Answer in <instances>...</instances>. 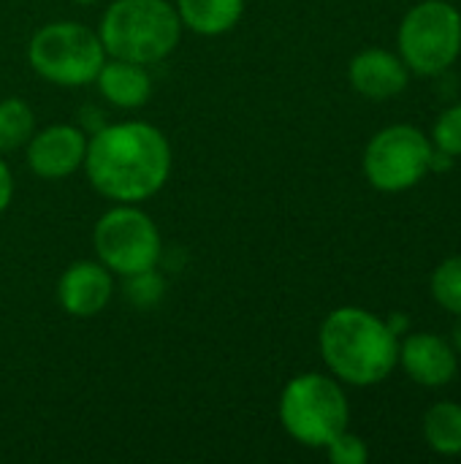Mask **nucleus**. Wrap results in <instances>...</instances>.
<instances>
[{"label":"nucleus","mask_w":461,"mask_h":464,"mask_svg":"<svg viewBox=\"0 0 461 464\" xmlns=\"http://www.w3.org/2000/svg\"><path fill=\"white\" fill-rule=\"evenodd\" d=\"M82 166L101 196L136 204L166 185L171 174V147L155 125H106L87 141Z\"/></svg>","instance_id":"1"},{"label":"nucleus","mask_w":461,"mask_h":464,"mask_svg":"<svg viewBox=\"0 0 461 464\" xmlns=\"http://www.w3.org/2000/svg\"><path fill=\"white\" fill-rule=\"evenodd\" d=\"M326 367L351 386H375L399 364V340L389 324L361 307H340L321 326Z\"/></svg>","instance_id":"2"},{"label":"nucleus","mask_w":461,"mask_h":464,"mask_svg":"<svg viewBox=\"0 0 461 464\" xmlns=\"http://www.w3.org/2000/svg\"><path fill=\"white\" fill-rule=\"evenodd\" d=\"M182 35V19L168 0H117L101 19L106 54L139 65L168 57Z\"/></svg>","instance_id":"3"},{"label":"nucleus","mask_w":461,"mask_h":464,"mask_svg":"<svg viewBox=\"0 0 461 464\" xmlns=\"http://www.w3.org/2000/svg\"><path fill=\"white\" fill-rule=\"evenodd\" d=\"M280 421L285 432L310 449H326L348 430V397L334 378L310 372L293 378L280 397Z\"/></svg>","instance_id":"4"},{"label":"nucleus","mask_w":461,"mask_h":464,"mask_svg":"<svg viewBox=\"0 0 461 464\" xmlns=\"http://www.w3.org/2000/svg\"><path fill=\"white\" fill-rule=\"evenodd\" d=\"M30 65L38 76L62 87L95 82L106 63V49L90 27L79 22H52L30 41Z\"/></svg>","instance_id":"5"},{"label":"nucleus","mask_w":461,"mask_h":464,"mask_svg":"<svg viewBox=\"0 0 461 464\" xmlns=\"http://www.w3.org/2000/svg\"><path fill=\"white\" fill-rule=\"evenodd\" d=\"M461 52V14L446 0L413 5L399 24V57L408 71L435 76L448 71Z\"/></svg>","instance_id":"6"},{"label":"nucleus","mask_w":461,"mask_h":464,"mask_svg":"<svg viewBox=\"0 0 461 464\" xmlns=\"http://www.w3.org/2000/svg\"><path fill=\"white\" fill-rule=\"evenodd\" d=\"M92 242L101 264L122 277L149 272L160 258V234L152 218L136 207L109 209L98 220Z\"/></svg>","instance_id":"7"},{"label":"nucleus","mask_w":461,"mask_h":464,"mask_svg":"<svg viewBox=\"0 0 461 464\" xmlns=\"http://www.w3.org/2000/svg\"><path fill=\"white\" fill-rule=\"evenodd\" d=\"M432 141L413 125H391L372 136L364 150V174L372 188L399 193L424 179L429 171Z\"/></svg>","instance_id":"8"},{"label":"nucleus","mask_w":461,"mask_h":464,"mask_svg":"<svg viewBox=\"0 0 461 464\" xmlns=\"http://www.w3.org/2000/svg\"><path fill=\"white\" fill-rule=\"evenodd\" d=\"M87 136L73 125H52L27 141V163L43 179H62L84 163Z\"/></svg>","instance_id":"9"},{"label":"nucleus","mask_w":461,"mask_h":464,"mask_svg":"<svg viewBox=\"0 0 461 464\" xmlns=\"http://www.w3.org/2000/svg\"><path fill=\"white\" fill-rule=\"evenodd\" d=\"M399 364L405 367L410 381L427 389L448 386L459 372L454 348L440 334H429V332L410 334L399 345Z\"/></svg>","instance_id":"10"},{"label":"nucleus","mask_w":461,"mask_h":464,"mask_svg":"<svg viewBox=\"0 0 461 464\" xmlns=\"http://www.w3.org/2000/svg\"><path fill=\"white\" fill-rule=\"evenodd\" d=\"M111 291H114L111 272L95 261L71 264L57 283V299L62 304V310L73 318L98 315L109 304Z\"/></svg>","instance_id":"11"},{"label":"nucleus","mask_w":461,"mask_h":464,"mask_svg":"<svg viewBox=\"0 0 461 464\" xmlns=\"http://www.w3.org/2000/svg\"><path fill=\"white\" fill-rule=\"evenodd\" d=\"M351 84L372 101H386L408 87V65L386 49H364L351 60Z\"/></svg>","instance_id":"12"},{"label":"nucleus","mask_w":461,"mask_h":464,"mask_svg":"<svg viewBox=\"0 0 461 464\" xmlns=\"http://www.w3.org/2000/svg\"><path fill=\"white\" fill-rule=\"evenodd\" d=\"M103 98L120 109H139L149 101L152 95V79L144 65L130 63V60H117L103 63V68L95 76Z\"/></svg>","instance_id":"13"},{"label":"nucleus","mask_w":461,"mask_h":464,"mask_svg":"<svg viewBox=\"0 0 461 464\" xmlns=\"http://www.w3.org/2000/svg\"><path fill=\"white\" fill-rule=\"evenodd\" d=\"M245 11V0H177V14L198 35L228 33Z\"/></svg>","instance_id":"14"},{"label":"nucleus","mask_w":461,"mask_h":464,"mask_svg":"<svg viewBox=\"0 0 461 464\" xmlns=\"http://www.w3.org/2000/svg\"><path fill=\"white\" fill-rule=\"evenodd\" d=\"M424 438L432 451L443 457L461 454V405L437 402L424 416Z\"/></svg>","instance_id":"15"},{"label":"nucleus","mask_w":461,"mask_h":464,"mask_svg":"<svg viewBox=\"0 0 461 464\" xmlns=\"http://www.w3.org/2000/svg\"><path fill=\"white\" fill-rule=\"evenodd\" d=\"M33 122L35 117L24 101L19 98L0 101V152L24 147L33 136Z\"/></svg>","instance_id":"16"},{"label":"nucleus","mask_w":461,"mask_h":464,"mask_svg":"<svg viewBox=\"0 0 461 464\" xmlns=\"http://www.w3.org/2000/svg\"><path fill=\"white\" fill-rule=\"evenodd\" d=\"M432 296L443 310L461 315V256L443 261L435 269V275H432Z\"/></svg>","instance_id":"17"},{"label":"nucleus","mask_w":461,"mask_h":464,"mask_svg":"<svg viewBox=\"0 0 461 464\" xmlns=\"http://www.w3.org/2000/svg\"><path fill=\"white\" fill-rule=\"evenodd\" d=\"M432 144L443 152H448L451 158L461 155V103L446 109L432 130Z\"/></svg>","instance_id":"18"},{"label":"nucleus","mask_w":461,"mask_h":464,"mask_svg":"<svg viewBox=\"0 0 461 464\" xmlns=\"http://www.w3.org/2000/svg\"><path fill=\"white\" fill-rule=\"evenodd\" d=\"M326 451H329V459L334 464H364L370 459L367 443H364L359 435H351L348 430L340 432V435L326 446Z\"/></svg>","instance_id":"19"},{"label":"nucleus","mask_w":461,"mask_h":464,"mask_svg":"<svg viewBox=\"0 0 461 464\" xmlns=\"http://www.w3.org/2000/svg\"><path fill=\"white\" fill-rule=\"evenodd\" d=\"M128 296H130V302H136L141 307L155 304L163 296V280L155 275V269L141 272V275H130L128 277Z\"/></svg>","instance_id":"20"},{"label":"nucleus","mask_w":461,"mask_h":464,"mask_svg":"<svg viewBox=\"0 0 461 464\" xmlns=\"http://www.w3.org/2000/svg\"><path fill=\"white\" fill-rule=\"evenodd\" d=\"M11 196H14V177L5 160L0 158V212H5V207L11 204Z\"/></svg>","instance_id":"21"},{"label":"nucleus","mask_w":461,"mask_h":464,"mask_svg":"<svg viewBox=\"0 0 461 464\" xmlns=\"http://www.w3.org/2000/svg\"><path fill=\"white\" fill-rule=\"evenodd\" d=\"M386 324H389V329H391V332H394L397 337H399V334H402V332L408 329V318H405V315H391V318H389Z\"/></svg>","instance_id":"22"},{"label":"nucleus","mask_w":461,"mask_h":464,"mask_svg":"<svg viewBox=\"0 0 461 464\" xmlns=\"http://www.w3.org/2000/svg\"><path fill=\"white\" fill-rule=\"evenodd\" d=\"M454 343H456V348L461 351V324L456 326V334H454Z\"/></svg>","instance_id":"23"},{"label":"nucleus","mask_w":461,"mask_h":464,"mask_svg":"<svg viewBox=\"0 0 461 464\" xmlns=\"http://www.w3.org/2000/svg\"><path fill=\"white\" fill-rule=\"evenodd\" d=\"M76 3H95V0H76Z\"/></svg>","instance_id":"24"}]
</instances>
